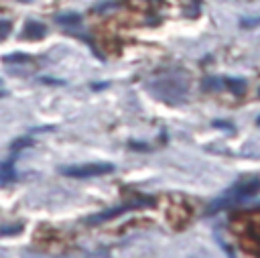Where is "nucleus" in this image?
Segmentation results:
<instances>
[{"label":"nucleus","instance_id":"9b49d317","mask_svg":"<svg viewBox=\"0 0 260 258\" xmlns=\"http://www.w3.org/2000/svg\"><path fill=\"white\" fill-rule=\"evenodd\" d=\"M8 31H10V23H6V21H0V35H8Z\"/></svg>","mask_w":260,"mask_h":258},{"label":"nucleus","instance_id":"2eb2a0df","mask_svg":"<svg viewBox=\"0 0 260 258\" xmlns=\"http://www.w3.org/2000/svg\"><path fill=\"white\" fill-rule=\"evenodd\" d=\"M256 124H258V126H260V118H258V120H256Z\"/></svg>","mask_w":260,"mask_h":258},{"label":"nucleus","instance_id":"dca6fc26","mask_svg":"<svg viewBox=\"0 0 260 258\" xmlns=\"http://www.w3.org/2000/svg\"><path fill=\"white\" fill-rule=\"evenodd\" d=\"M25 2H27V0H25Z\"/></svg>","mask_w":260,"mask_h":258},{"label":"nucleus","instance_id":"0eeeda50","mask_svg":"<svg viewBox=\"0 0 260 258\" xmlns=\"http://www.w3.org/2000/svg\"><path fill=\"white\" fill-rule=\"evenodd\" d=\"M14 179V167L12 163H4L2 167H0V181H12Z\"/></svg>","mask_w":260,"mask_h":258},{"label":"nucleus","instance_id":"ddd939ff","mask_svg":"<svg viewBox=\"0 0 260 258\" xmlns=\"http://www.w3.org/2000/svg\"><path fill=\"white\" fill-rule=\"evenodd\" d=\"M240 25L242 27H256V25H260V21L258 19H254V21H240Z\"/></svg>","mask_w":260,"mask_h":258},{"label":"nucleus","instance_id":"f257e3e1","mask_svg":"<svg viewBox=\"0 0 260 258\" xmlns=\"http://www.w3.org/2000/svg\"><path fill=\"white\" fill-rule=\"evenodd\" d=\"M187 90H189V79L179 74L154 79L150 85V92L157 98H161L163 102H169V104H179V102H183Z\"/></svg>","mask_w":260,"mask_h":258},{"label":"nucleus","instance_id":"1a4fd4ad","mask_svg":"<svg viewBox=\"0 0 260 258\" xmlns=\"http://www.w3.org/2000/svg\"><path fill=\"white\" fill-rule=\"evenodd\" d=\"M33 145V141L29 139V136H21V139H16L12 145H10V150H21V148H27V147H31Z\"/></svg>","mask_w":260,"mask_h":258},{"label":"nucleus","instance_id":"39448f33","mask_svg":"<svg viewBox=\"0 0 260 258\" xmlns=\"http://www.w3.org/2000/svg\"><path fill=\"white\" fill-rule=\"evenodd\" d=\"M23 35H25L27 39H39V37L45 35V25L35 23V21H29V23L25 25V29H23Z\"/></svg>","mask_w":260,"mask_h":258},{"label":"nucleus","instance_id":"6e6552de","mask_svg":"<svg viewBox=\"0 0 260 258\" xmlns=\"http://www.w3.org/2000/svg\"><path fill=\"white\" fill-rule=\"evenodd\" d=\"M79 14H61L57 16V23L59 25H79Z\"/></svg>","mask_w":260,"mask_h":258},{"label":"nucleus","instance_id":"f03ea898","mask_svg":"<svg viewBox=\"0 0 260 258\" xmlns=\"http://www.w3.org/2000/svg\"><path fill=\"white\" fill-rule=\"evenodd\" d=\"M260 193V179H250V181H240L236 183L232 189H228L226 193H223L220 199H216L212 205H210V210H207V214H216L218 210H228L232 208V205L240 203V201H244L248 197H254Z\"/></svg>","mask_w":260,"mask_h":258},{"label":"nucleus","instance_id":"423d86ee","mask_svg":"<svg viewBox=\"0 0 260 258\" xmlns=\"http://www.w3.org/2000/svg\"><path fill=\"white\" fill-rule=\"evenodd\" d=\"M226 85L234 92V94H238V96H242L244 94V90H246V81L244 79H232V77H228L226 79Z\"/></svg>","mask_w":260,"mask_h":258},{"label":"nucleus","instance_id":"9d476101","mask_svg":"<svg viewBox=\"0 0 260 258\" xmlns=\"http://www.w3.org/2000/svg\"><path fill=\"white\" fill-rule=\"evenodd\" d=\"M2 61L4 63H25V61H29V55H25V53H14V55L2 57Z\"/></svg>","mask_w":260,"mask_h":258},{"label":"nucleus","instance_id":"4468645a","mask_svg":"<svg viewBox=\"0 0 260 258\" xmlns=\"http://www.w3.org/2000/svg\"><path fill=\"white\" fill-rule=\"evenodd\" d=\"M214 126H218V128H232V124H228V122H220V120H216Z\"/></svg>","mask_w":260,"mask_h":258},{"label":"nucleus","instance_id":"f8f14e48","mask_svg":"<svg viewBox=\"0 0 260 258\" xmlns=\"http://www.w3.org/2000/svg\"><path fill=\"white\" fill-rule=\"evenodd\" d=\"M21 232V226H16V228H2V230H0V236H6V234H19Z\"/></svg>","mask_w":260,"mask_h":258},{"label":"nucleus","instance_id":"7ed1b4c3","mask_svg":"<svg viewBox=\"0 0 260 258\" xmlns=\"http://www.w3.org/2000/svg\"><path fill=\"white\" fill-rule=\"evenodd\" d=\"M114 165L110 163H90V165H74V167H61L59 173L65 177H75V179H85V177H98L112 173Z\"/></svg>","mask_w":260,"mask_h":258},{"label":"nucleus","instance_id":"20e7f679","mask_svg":"<svg viewBox=\"0 0 260 258\" xmlns=\"http://www.w3.org/2000/svg\"><path fill=\"white\" fill-rule=\"evenodd\" d=\"M134 208H138V203H136V205H122V208H114V210H108V212H104V214H100V216L88 218V220H85V221H88V223H98V221H106V220H112V218H116L118 214H124V212H128V210H134Z\"/></svg>","mask_w":260,"mask_h":258}]
</instances>
